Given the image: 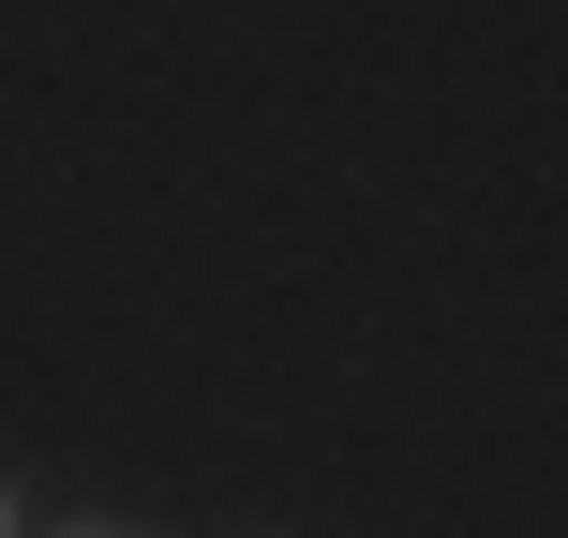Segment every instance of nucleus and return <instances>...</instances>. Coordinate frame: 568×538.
<instances>
[{"mask_svg": "<svg viewBox=\"0 0 568 538\" xmlns=\"http://www.w3.org/2000/svg\"><path fill=\"white\" fill-rule=\"evenodd\" d=\"M75 538H120V524H75Z\"/></svg>", "mask_w": 568, "mask_h": 538, "instance_id": "obj_1", "label": "nucleus"}, {"mask_svg": "<svg viewBox=\"0 0 568 538\" xmlns=\"http://www.w3.org/2000/svg\"><path fill=\"white\" fill-rule=\"evenodd\" d=\"M0 538H16V509H0Z\"/></svg>", "mask_w": 568, "mask_h": 538, "instance_id": "obj_2", "label": "nucleus"}]
</instances>
